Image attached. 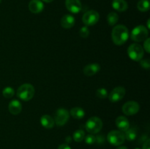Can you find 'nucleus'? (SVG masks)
I'll use <instances>...</instances> for the list:
<instances>
[{"instance_id": "nucleus-7", "label": "nucleus", "mask_w": 150, "mask_h": 149, "mask_svg": "<svg viewBox=\"0 0 150 149\" xmlns=\"http://www.w3.org/2000/svg\"><path fill=\"white\" fill-rule=\"evenodd\" d=\"M70 118V112L65 108H59L54 115V122L59 127L64 126Z\"/></svg>"}, {"instance_id": "nucleus-14", "label": "nucleus", "mask_w": 150, "mask_h": 149, "mask_svg": "<svg viewBox=\"0 0 150 149\" xmlns=\"http://www.w3.org/2000/svg\"><path fill=\"white\" fill-rule=\"evenodd\" d=\"M115 124L117 128L121 131H125L130 128V123H129L128 119L122 115L117 117L115 121Z\"/></svg>"}, {"instance_id": "nucleus-36", "label": "nucleus", "mask_w": 150, "mask_h": 149, "mask_svg": "<svg viewBox=\"0 0 150 149\" xmlns=\"http://www.w3.org/2000/svg\"><path fill=\"white\" fill-rule=\"evenodd\" d=\"M149 21H150V20H149V19H148V20H147V28H146V29H150Z\"/></svg>"}, {"instance_id": "nucleus-19", "label": "nucleus", "mask_w": 150, "mask_h": 149, "mask_svg": "<svg viewBox=\"0 0 150 149\" xmlns=\"http://www.w3.org/2000/svg\"><path fill=\"white\" fill-rule=\"evenodd\" d=\"M70 115L76 119H82L85 116V111L83 108L76 107L70 110Z\"/></svg>"}, {"instance_id": "nucleus-30", "label": "nucleus", "mask_w": 150, "mask_h": 149, "mask_svg": "<svg viewBox=\"0 0 150 149\" xmlns=\"http://www.w3.org/2000/svg\"><path fill=\"white\" fill-rule=\"evenodd\" d=\"M105 142V138H104V136L103 135H98V137H96V143H99V144H102Z\"/></svg>"}, {"instance_id": "nucleus-27", "label": "nucleus", "mask_w": 150, "mask_h": 149, "mask_svg": "<svg viewBox=\"0 0 150 149\" xmlns=\"http://www.w3.org/2000/svg\"><path fill=\"white\" fill-rule=\"evenodd\" d=\"M79 34L82 38L88 37L89 35V30L87 26H85L81 28L80 31H79Z\"/></svg>"}, {"instance_id": "nucleus-12", "label": "nucleus", "mask_w": 150, "mask_h": 149, "mask_svg": "<svg viewBox=\"0 0 150 149\" xmlns=\"http://www.w3.org/2000/svg\"><path fill=\"white\" fill-rule=\"evenodd\" d=\"M29 9L32 13H40L44 9L43 2L41 0H31L29 3Z\"/></svg>"}, {"instance_id": "nucleus-2", "label": "nucleus", "mask_w": 150, "mask_h": 149, "mask_svg": "<svg viewBox=\"0 0 150 149\" xmlns=\"http://www.w3.org/2000/svg\"><path fill=\"white\" fill-rule=\"evenodd\" d=\"M35 89L34 86L30 83H24L19 86L16 94L17 96L24 102L31 100L35 96Z\"/></svg>"}, {"instance_id": "nucleus-22", "label": "nucleus", "mask_w": 150, "mask_h": 149, "mask_svg": "<svg viewBox=\"0 0 150 149\" xmlns=\"http://www.w3.org/2000/svg\"><path fill=\"white\" fill-rule=\"evenodd\" d=\"M137 8L141 12H147L149 10V0H140L137 4Z\"/></svg>"}, {"instance_id": "nucleus-13", "label": "nucleus", "mask_w": 150, "mask_h": 149, "mask_svg": "<svg viewBox=\"0 0 150 149\" xmlns=\"http://www.w3.org/2000/svg\"><path fill=\"white\" fill-rule=\"evenodd\" d=\"M8 110L12 115H18L22 111V105L20 101L17 99H13L9 103Z\"/></svg>"}, {"instance_id": "nucleus-23", "label": "nucleus", "mask_w": 150, "mask_h": 149, "mask_svg": "<svg viewBox=\"0 0 150 149\" xmlns=\"http://www.w3.org/2000/svg\"><path fill=\"white\" fill-rule=\"evenodd\" d=\"M85 137V132L82 129H78L73 133V139L77 143H80V142L83 141Z\"/></svg>"}, {"instance_id": "nucleus-16", "label": "nucleus", "mask_w": 150, "mask_h": 149, "mask_svg": "<svg viewBox=\"0 0 150 149\" xmlns=\"http://www.w3.org/2000/svg\"><path fill=\"white\" fill-rule=\"evenodd\" d=\"M100 70V66L97 63L86 65L83 68V74L86 76H93Z\"/></svg>"}, {"instance_id": "nucleus-3", "label": "nucleus", "mask_w": 150, "mask_h": 149, "mask_svg": "<svg viewBox=\"0 0 150 149\" xmlns=\"http://www.w3.org/2000/svg\"><path fill=\"white\" fill-rule=\"evenodd\" d=\"M103 121L97 116H92L87 120L85 124L86 130L89 134H95L99 133L103 128Z\"/></svg>"}, {"instance_id": "nucleus-34", "label": "nucleus", "mask_w": 150, "mask_h": 149, "mask_svg": "<svg viewBox=\"0 0 150 149\" xmlns=\"http://www.w3.org/2000/svg\"><path fill=\"white\" fill-rule=\"evenodd\" d=\"M117 149H127V148L125 147V146H120Z\"/></svg>"}, {"instance_id": "nucleus-29", "label": "nucleus", "mask_w": 150, "mask_h": 149, "mask_svg": "<svg viewBox=\"0 0 150 149\" xmlns=\"http://www.w3.org/2000/svg\"><path fill=\"white\" fill-rule=\"evenodd\" d=\"M144 48L145 51L149 53H150V39L149 38H146L144 42Z\"/></svg>"}, {"instance_id": "nucleus-18", "label": "nucleus", "mask_w": 150, "mask_h": 149, "mask_svg": "<svg viewBox=\"0 0 150 149\" xmlns=\"http://www.w3.org/2000/svg\"><path fill=\"white\" fill-rule=\"evenodd\" d=\"M112 7L118 12H125L128 8V4L125 0H113Z\"/></svg>"}, {"instance_id": "nucleus-17", "label": "nucleus", "mask_w": 150, "mask_h": 149, "mask_svg": "<svg viewBox=\"0 0 150 149\" xmlns=\"http://www.w3.org/2000/svg\"><path fill=\"white\" fill-rule=\"evenodd\" d=\"M40 124L44 128L47 129H52L55 125V122H54V118L49 115H43L40 118Z\"/></svg>"}, {"instance_id": "nucleus-26", "label": "nucleus", "mask_w": 150, "mask_h": 149, "mask_svg": "<svg viewBox=\"0 0 150 149\" xmlns=\"http://www.w3.org/2000/svg\"><path fill=\"white\" fill-rule=\"evenodd\" d=\"M83 140H85V143L88 145H92L96 143V137L92 134H87L86 137H84Z\"/></svg>"}, {"instance_id": "nucleus-21", "label": "nucleus", "mask_w": 150, "mask_h": 149, "mask_svg": "<svg viewBox=\"0 0 150 149\" xmlns=\"http://www.w3.org/2000/svg\"><path fill=\"white\" fill-rule=\"evenodd\" d=\"M119 20V15L114 12H111L107 15V22L109 26H114Z\"/></svg>"}, {"instance_id": "nucleus-24", "label": "nucleus", "mask_w": 150, "mask_h": 149, "mask_svg": "<svg viewBox=\"0 0 150 149\" xmlns=\"http://www.w3.org/2000/svg\"><path fill=\"white\" fill-rule=\"evenodd\" d=\"M2 95L6 99H10L15 95V90L10 86L5 87L2 91Z\"/></svg>"}, {"instance_id": "nucleus-38", "label": "nucleus", "mask_w": 150, "mask_h": 149, "mask_svg": "<svg viewBox=\"0 0 150 149\" xmlns=\"http://www.w3.org/2000/svg\"><path fill=\"white\" fill-rule=\"evenodd\" d=\"M1 0H0V3H1Z\"/></svg>"}, {"instance_id": "nucleus-31", "label": "nucleus", "mask_w": 150, "mask_h": 149, "mask_svg": "<svg viewBox=\"0 0 150 149\" xmlns=\"http://www.w3.org/2000/svg\"><path fill=\"white\" fill-rule=\"evenodd\" d=\"M142 149H150V140L149 138L144 143Z\"/></svg>"}, {"instance_id": "nucleus-6", "label": "nucleus", "mask_w": 150, "mask_h": 149, "mask_svg": "<svg viewBox=\"0 0 150 149\" xmlns=\"http://www.w3.org/2000/svg\"><path fill=\"white\" fill-rule=\"evenodd\" d=\"M107 140L110 144L114 146H120L125 143V137L122 131L120 130H112L107 135Z\"/></svg>"}, {"instance_id": "nucleus-11", "label": "nucleus", "mask_w": 150, "mask_h": 149, "mask_svg": "<svg viewBox=\"0 0 150 149\" xmlns=\"http://www.w3.org/2000/svg\"><path fill=\"white\" fill-rule=\"evenodd\" d=\"M65 7L69 12L74 14L79 13L82 8L80 0H65Z\"/></svg>"}, {"instance_id": "nucleus-10", "label": "nucleus", "mask_w": 150, "mask_h": 149, "mask_svg": "<svg viewBox=\"0 0 150 149\" xmlns=\"http://www.w3.org/2000/svg\"><path fill=\"white\" fill-rule=\"evenodd\" d=\"M125 93V89L122 86H118V87L114 88L110 92L109 94L108 95V97L111 102H117L124 98Z\"/></svg>"}, {"instance_id": "nucleus-1", "label": "nucleus", "mask_w": 150, "mask_h": 149, "mask_svg": "<svg viewBox=\"0 0 150 149\" xmlns=\"http://www.w3.org/2000/svg\"><path fill=\"white\" fill-rule=\"evenodd\" d=\"M112 41L115 45L120 46L125 43L129 38V31L124 25H117L111 32Z\"/></svg>"}, {"instance_id": "nucleus-8", "label": "nucleus", "mask_w": 150, "mask_h": 149, "mask_svg": "<svg viewBox=\"0 0 150 149\" xmlns=\"http://www.w3.org/2000/svg\"><path fill=\"white\" fill-rule=\"evenodd\" d=\"M100 19V15L95 10H92L86 12L82 17V21L86 25L88 26H94L96 24Z\"/></svg>"}, {"instance_id": "nucleus-28", "label": "nucleus", "mask_w": 150, "mask_h": 149, "mask_svg": "<svg viewBox=\"0 0 150 149\" xmlns=\"http://www.w3.org/2000/svg\"><path fill=\"white\" fill-rule=\"evenodd\" d=\"M139 61H140V65L142 68L145 69V70H149L150 68V61L149 59L141 60Z\"/></svg>"}, {"instance_id": "nucleus-9", "label": "nucleus", "mask_w": 150, "mask_h": 149, "mask_svg": "<svg viewBox=\"0 0 150 149\" xmlns=\"http://www.w3.org/2000/svg\"><path fill=\"white\" fill-rule=\"evenodd\" d=\"M122 112L126 115H133L139 112L140 110V106L137 102L135 101H128L123 105Z\"/></svg>"}, {"instance_id": "nucleus-33", "label": "nucleus", "mask_w": 150, "mask_h": 149, "mask_svg": "<svg viewBox=\"0 0 150 149\" xmlns=\"http://www.w3.org/2000/svg\"><path fill=\"white\" fill-rule=\"evenodd\" d=\"M66 142H67V143H71V141H72V139H71V137H70V136H68V137H66Z\"/></svg>"}, {"instance_id": "nucleus-32", "label": "nucleus", "mask_w": 150, "mask_h": 149, "mask_svg": "<svg viewBox=\"0 0 150 149\" xmlns=\"http://www.w3.org/2000/svg\"><path fill=\"white\" fill-rule=\"evenodd\" d=\"M58 149H71V148L70 147L68 144L67 143H64V144H61L58 147Z\"/></svg>"}, {"instance_id": "nucleus-5", "label": "nucleus", "mask_w": 150, "mask_h": 149, "mask_svg": "<svg viewBox=\"0 0 150 149\" xmlns=\"http://www.w3.org/2000/svg\"><path fill=\"white\" fill-rule=\"evenodd\" d=\"M127 54L130 59L135 61H139L144 57V51L142 45L138 43H133L127 48Z\"/></svg>"}, {"instance_id": "nucleus-25", "label": "nucleus", "mask_w": 150, "mask_h": 149, "mask_svg": "<svg viewBox=\"0 0 150 149\" xmlns=\"http://www.w3.org/2000/svg\"><path fill=\"white\" fill-rule=\"evenodd\" d=\"M108 91L105 89H104V88H100L96 91V96L99 99H105V98L108 97Z\"/></svg>"}, {"instance_id": "nucleus-35", "label": "nucleus", "mask_w": 150, "mask_h": 149, "mask_svg": "<svg viewBox=\"0 0 150 149\" xmlns=\"http://www.w3.org/2000/svg\"><path fill=\"white\" fill-rule=\"evenodd\" d=\"M41 1H45V2H46V3H50V2H52L54 0H41Z\"/></svg>"}, {"instance_id": "nucleus-4", "label": "nucleus", "mask_w": 150, "mask_h": 149, "mask_svg": "<svg viewBox=\"0 0 150 149\" xmlns=\"http://www.w3.org/2000/svg\"><path fill=\"white\" fill-rule=\"evenodd\" d=\"M149 31L144 26L139 25L136 26L132 30L130 34V37L133 41L136 42H141L144 41L146 38H148Z\"/></svg>"}, {"instance_id": "nucleus-15", "label": "nucleus", "mask_w": 150, "mask_h": 149, "mask_svg": "<svg viewBox=\"0 0 150 149\" xmlns=\"http://www.w3.org/2000/svg\"><path fill=\"white\" fill-rule=\"evenodd\" d=\"M75 22L76 19L72 15H64L61 19V26L65 29H71L75 25Z\"/></svg>"}, {"instance_id": "nucleus-37", "label": "nucleus", "mask_w": 150, "mask_h": 149, "mask_svg": "<svg viewBox=\"0 0 150 149\" xmlns=\"http://www.w3.org/2000/svg\"><path fill=\"white\" fill-rule=\"evenodd\" d=\"M135 149H141V148H135Z\"/></svg>"}, {"instance_id": "nucleus-20", "label": "nucleus", "mask_w": 150, "mask_h": 149, "mask_svg": "<svg viewBox=\"0 0 150 149\" xmlns=\"http://www.w3.org/2000/svg\"><path fill=\"white\" fill-rule=\"evenodd\" d=\"M125 137L128 141H133L136 140L137 137V130L136 128H129L128 129L125 131Z\"/></svg>"}]
</instances>
